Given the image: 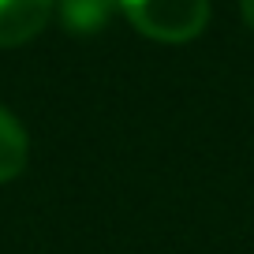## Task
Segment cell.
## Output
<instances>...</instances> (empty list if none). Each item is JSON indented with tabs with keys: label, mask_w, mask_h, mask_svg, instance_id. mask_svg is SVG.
<instances>
[{
	"label": "cell",
	"mask_w": 254,
	"mask_h": 254,
	"mask_svg": "<svg viewBox=\"0 0 254 254\" xmlns=\"http://www.w3.org/2000/svg\"><path fill=\"white\" fill-rule=\"evenodd\" d=\"M120 11L153 41H190L209 23V0H120Z\"/></svg>",
	"instance_id": "6da1fadb"
},
{
	"label": "cell",
	"mask_w": 254,
	"mask_h": 254,
	"mask_svg": "<svg viewBox=\"0 0 254 254\" xmlns=\"http://www.w3.org/2000/svg\"><path fill=\"white\" fill-rule=\"evenodd\" d=\"M120 0H60V19L71 34H94L109 23Z\"/></svg>",
	"instance_id": "3957f363"
},
{
	"label": "cell",
	"mask_w": 254,
	"mask_h": 254,
	"mask_svg": "<svg viewBox=\"0 0 254 254\" xmlns=\"http://www.w3.org/2000/svg\"><path fill=\"white\" fill-rule=\"evenodd\" d=\"M26 165V131L8 109H0V183L15 180Z\"/></svg>",
	"instance_id": "277c9868"
},
{
	"label": "cell",
	"mask_w": 254,
	"mask_h": 254,
	"mask_svg": "<svg viewBox=\"0 0 254 254\" xmlns=\"http://www.w3.org/2000/svg\"><path fill=\"white\" fill-rule=\"evenodd\" d=\"M243 4V19H247V26L254 30V0H239Z\"/></svg>",
	"instance_id": "5b68a950"
},
{
	"label": "cell",
	"mask_w": 254,
	"mask_h": 254,
	"mask_svg": "<svg viewBox=\"0 0 254 254\" xmlns=\"http://www.w3.org/2000/svg\"><path fill=\"white\" fill-rule=\"evenodd\" d=\"M53 15V0H0V49L23 45Z\"/></svg>",
	"instance_id": "7a4b0ae2"
}]
</instances>
